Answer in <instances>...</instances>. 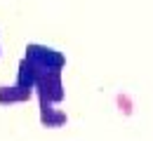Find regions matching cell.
<instances>
[{
	"mask_svg": "<svg viewBox=\"0 0 153 141\" xmlns=\"http://www.w3.org/2000/svg\"><path fill=\"white\" fill-rule=\"evenodd\" d=\"M40 106V125L45 127V129H59V127H64L66 122H68V115L61 111V108H57V103H47V101H38Z\"/></svg>",
	"mask_w": 153,
	"mask_h": 141,
	"instance_id": "obj_3",
	"label": "cell"
},
{
	"mask_svg": "<svg viewBox=\"0 0 153 141\" xmlns=\"http://www.w3.org/2000/svg\"><path fill=\"white\" fill-rule=\"evenodd\" d=\"M24 59L36 71H64L66 68V57L57 47H50V45H42V42H28Z\"/></svg>",
	"mask_w": 153,
	"mask_h": 141,
	"instance_id": "obj_1",
	"label": "cell"
},
{
	"mask_svg": "<svg viewBox=\"0 0 153 141\" xmlns=\"http://www.w3.org/2000/svg\"><path fill=\"white\" fill-rule=\"evenodd\" d=\"M36 75H38V71H36L28 61L21 57L19 66H17V82H14V85L26 87V89H33V85H36Z\"/></svg>",
	"mask_w": 153,
	"mask_h": 141,
	"instance_id": "obj_5",
	"label": "cell"
},
{
	"mask_svg": "<svg viewBox=\"0 0 153 141\" xmlns=\"http://www.w3.org/2000/svg\"><path fill=\"white\" fill-rule=\"evenodd\" d=\"M33 94L38 101L47 103H61L66 99V87H64V71H38L36 85H33Z\"/></svg>",
	"mask_w": 153,
	"mask_h": 141,
	"instance_id": "obj_2",
	"label": "cell"
},
{
	"mask_svg": "<svg viewBox=\"0 0 153 141\" xmlns=\"http://www.w3.org/2000/svg\"><path fill=\"white\" fill-rule=\"evenodd\" d=\"M31 99H33V89H26L19 85H0V106L26 103Z\"/></svg>",
	"mask_w": 153,
	"mask_h": 141,
	"instance_id": "obj_4",
	"label": "cell"
}]
</instances>
